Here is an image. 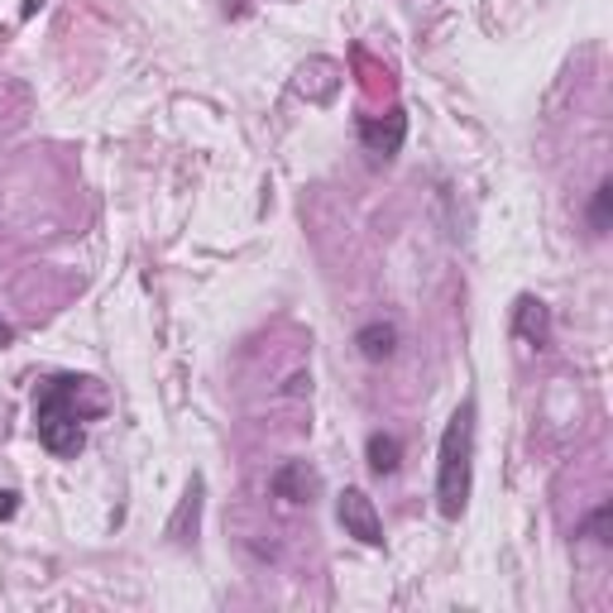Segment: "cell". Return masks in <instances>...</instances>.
I'll return each mask as SVG.
<instances>
[{
  "instance_id": "6da1fadb",
  "label": "cell",
  "mask_w": 613,
  "mask_h": 613,
  "mask_svg": "<svg viewBox=\"0 0 613 613\" xmlns=\"http://www.w3.org/2000/svg\"><path fill=\"white\" fill-rule=\"evenodd\" d=\"M475 489V399H465L455 407V417L441 431V451H437V508L441 518H461L465 503Z\"/></svg>"
},
{
  "instance_id": "7a4b0ae2",
  "label": "cell",
  "mask_w": 613,
  "mask_h": 613,
  "mask_svg": "<svg viewBox=\"0 0 613 613\" xmlns=\"http://www.w3.org/2000/svg\"><path fill=\"white\" fill-rule=\"evenodd\" d=\"M77 375H58L48 379L34 399V431H39L44 451L53 455H77L82 451V417H77V393H82Z\"/></svg>"
},
{
  "instance_id": "3957f363",
  "label": "cell",
  "mask_w": 613,
  "mask_h": 613,
  "mask_svg": "<svg viewBox=\"0 0 613 613\" xmlns=\"http://www.w3.org/2000/svg\"><path fill=\"white\" fill-rule=\"evenodd\" d=\"M335 518H341L345 537H355L359 547H383V523H379V508L365 489H345L341 503H335Z\"/></svg>"
},
{
  "instance_id": "277c9868",
  "label": "cell",
  "mask_w": 613,
  "mask_h": 613,
  "mask_svg": "<svg viewBox=\"0 0 613 613\" xmlns=\"http://www.w3.org/2000/svg\"><path fill=\"white\" fill-rule=\"evenodd\" d=\"M359 139H365V149L369 154H379V159H393V154L403 149V139H407V115L403 111H389L383 120H359Z\"/></svg>"
},
{
  "instance_id": "5b68a950",
  "label": "cell",
  "mask_w": 613,
  "mask_h": 613,
  "mask_svg": "<svg viewBox=\"0 0 613 613\" xmlns=\"http://www.w3.org/2000/svg\"><path fill=\"white\" fill-rule=\"evenodd\" d=\"M269 485H273V494L287 499V503H311L317 499V489H321V479H317V470H311L307 461H287V465L273 470Z\"/></svg>"
},
{
  "instance_id": "8992f818",
  "label": "cell",
  "mask_w": 613,
  "mask_h": 613,
  "mask_svg": "<svg viewBox=\"0 0 613 613\" xmlns=\"http://www.w3.org/2000/svg\"><path fill=\"white\" fill-rule=\"evenodd\" d=\"M513 331H518L527 345H537V351L551 345V311L542 297H532V293L518 297V307H513Z\"/></svg>"
},
{
  "instance_id": "52a82bcc",
  "label": "cell",
  "mask_w": 613,
  "mask_h": 613,
  "mask_svg": "<svg viewBox=\"0 0 613 613\" xmlns=\"http://www.w3.org/2000/svg\"><path fill=\"white\" fill-rule=\"evenodd\" d=\"M197 518H201V475H192L187 494H183V508H177V518L168 523V537L173 542H197Z\"/></svg>"
},
{
  "instance_id": "ba28073f",
  "label": "cell",
  "mask_w": 613,
  "mask_h": 613,
  "mask_svg": "<svg viewBox=\"0 0 613 613\" xmlns=\"http://www.w3.org/2000/svg\"><path fill=\"white\" fill-rule=\"evenodd\" d=\"M355 345L365 359H389L393 345H399V327H393V321H369V327H359Z\"/></svg>"
},
{
  "instance_id": "9c48e42d",
  "label": "cell",
  "mask_w": 613,
  "mask_h": 613,
  "mask_svg": "<svg viewBox=\"0 0 613 613\" xmlns=\"http://www.w3.org/2000/svg\"><path fill=\"white\" fill-rule=\"evenodd\" d=\"M365 451H369V470L375 475H393L403 465V441L393 437V431H375Z\"/></svg>"
},
{
  "instance_id": "30bf717a",
  "label": "cell",
  "mask_w": 613,
  "mask_h": 613,
  "mask_svg": "<svg viewBox=\"0 0 613 613\" xmlns=\"http://www.w3.org/2000/svg\"><path fill=\"white\" fill-rule=\"evenodd\" d=\"M609 221H613V177L594 187V201H590V235H609Z\"/></svg>"
},
{
  "instance_id": "8fae6325",
  "label": "cell",
  "mask_w": 613,
  "mask_h": 613,
  "mask_svg": "<svg viewBox=\"0 0 613 613\" xmlns=\"http://www.w3.org/2000/svg\"><path fill=\"white\" fill-rule=\"evenodd\" d=\"M609 518H613V508L604 503V508H594V513H590V523H585V532H590L594 542H609Z\"/></svg>"
},
{
  "instance_id": "7c38bea8",
  "label": "cell",
  "mask_w": 613,
  "mask_h": 613,
  "mask_svg": "<svg viewBox=\"0 0 613 613\" xmlns=\"http://www.w3.org/2000/svg\"><path fill=\"white\" fill-rule=\"evenodd\" d=\"M20 513V494L15 489H0V523H10Z\"/></svg>"
},
{
  "instance_id": "4fadbf2b",
  "label": "cell",
  "mask_w": 613,
  "mask_h": 613,
  "mask_svg": "<svg viewBox=\"0 0 613 613\" xmlns=\"http://www.w3.org/2000/svg\"><path fill=\"white\" fill-rule=\"evenodd\" d=\"M0 341H10V327H0Z\"/></svg>"
}]
</instances>
